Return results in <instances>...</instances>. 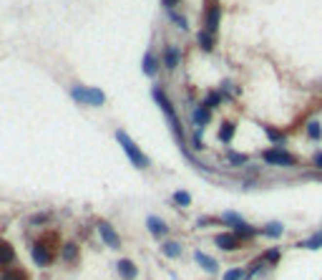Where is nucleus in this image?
Returning <instances> with one entry per match:
<instances>
[{"instance_id": "nucleus-1", "label": "nucleus", "mask_w": 322, "mask_h": 280, "mask_svg": "<svg viewBox=\"0 0 322 280\" xmlns=\"http://www.w3.org/2000/svg\"><path fill=\"white\" fill-rule=\"evenodd\" d=\"M116 141H119L121 146H124V152L128 154V159H131V164H134V167H149V159H146L143 154H141V149H139V146L134 144V141H131L128 139V134H126V131H116Z\"/></svg>"}, {"instance_id": "nucleus-2", "label": "nucleus", "mask_w": 322, "mask_h": 280, "mask_svg": "<svg viewBox=\"0 0 322 280\" xmlns=\"http://www.w3.org/2000/svg\"><path fill=\"white\" fill-rule=\"evenodd\" d=\"M71 96L76 101H83V104H91V106H101L106 101V94L101 91V88H86V86L71 88Z\"/></svg>"}, {"instance_id": "nucleus-3", "label": "nucleus", "mask_w": 322, "mask_h": 280, "mask_svg": "<svg viewBox=\"0 0 322 280\" xmlns=\"http://www.w3.org/2000/svg\"><path fill=\"white\" fill-rule=\"evenodd\" d=\"M154 101L164 109V114H166V119H169V124L174 126V131H177V137L181 139V129H179V124H177V114H174V106L169 104V99H166V94L161 91V88H154Z\"/></svg>"}, {"instance_id": "nucleus-4", "label": "nucleus", "mask_w": 322, "mask_h": 280, "mask_svg": "<svg viewBox=\"0 0 322 280\" xmlns=\"http://www.w3.org/2000/svg\"><path fill=\"white\" fill-rule=\"evenodd\" d=\"M262 159L269 161V164H280V167H292L297 161L292 154H287L282 149H267V152H262Z\"/></svg>"}, {"instance_id": "nucleus-5", "label": "nucleus", "mask_w": 322, "mask_h": 280, "mask_svg": "<svg viewBox=\"0 0 322 280\" xmlns=\"http://www.w3.org/2000/svg\"><path fill=\"white\" fill-rule=\"evenodd\" d=\"M33 260H36L38 265H48V262L53 260V247H51L48 242H38V245L33 247Z\"/></svg>"}, {"instance_id": "nucleus-6", "label": "nucleus", "mask_w": 322, "mask_h": 280, "mask_svg": "<svg viewBox=\"0 0 322 280\" xmlns=\"http://www.w3.org/2000/svg\"><path fill=\"white\" fill-rule=\"evenodd\" d=\"M98 232H101V238H104V242L108 245V247H119L121 245V240H119V235H116V230L108 225V222H98Z\"/></svg>"}, {"instance_id": "nucleus-7", "label": "nucleus", "mask_w": 322, "mask_h": 280, "mask_svg": "<svg viewBox=\"0 0 322 280\" xmlns=\"http://www.w3.org/2000/svg\"><path fill=\"white\" fill-rule=\"evenodd\" d=\"M216 245L222 247V250H237L239 247V240H237V235L224 232V235H216Z\"/></svg>"}, {"instance_id": "nucleus-8", "label": "nucleus", "mask_w": 322, "mask_h": 280, "mask_svg": "<svg viewBox=\"0 0 322 280\" xmlns=\"http://www.w3.org/2000/svg\"><path fill=\"white\" fill-rule=\"evenodd\" d=\"M194 258H197V262H199V265H201V268L207 270V273H216V260H212L209 255H204L201 250H197V253H194Z\"/></svg>"}, {"instance_id": "nucleus-9", "label": "nucleus", "mask_w": 322, "mask_h": 280, "mask_svg": "<svg viewBox=\"0 0 322 280\" xmlns=\"http://www.w3.org/2000/svg\"><path fill=\"white\" fill-rule=\"evenodd\" d=\"M146 227H149V230H151V235H156V238L166 235V222H161L159 217H149V220H146Z\"/></svg>"}, {"instance_id": "nucleus-10", "label": "nucleus", "mask_w": 322, "mask_h": 280, "mask_svg": "<svg viewBox=\"0 0 322 280\" xmlns=\"http://www.w3.org/2000/svg\"><path fill=\"white\" fill-rule=\"evenodd\" d=\"M119 273H121L126 280H134V278L139 275V273H136V265L131 262V260H121V262H119Z\"/></svg>"}, {"instance_id": "nucleus-11", "label": "nucleus", "mask_w": 322, "mask_h": 280, "mask_svg": "<svg viewBox=\"0 0 322 280\" xmlns=\"http://www.w3.org/2000/svg\"><path fill=\"white\" fill-rule=\"evenodd\" d=\"M13 258H16V250H13L8 242H0V265L13 262Z\"/></svg>"}, {"instance_id": "nucleus-12", "label": "nucleus", "mask_w": 322, "mask_h": 280, "mask_svg": "<svg viewBox=\"0 0 322 280\" xmlns=\"http://www.w3.org/2000/svg\"><path fill=\"white\" fill-rule=\"evenodd\" d=\"M219 16H222V10H219V8H212V10H209V16H207V31H209V33H214V31H216V25H219Z\"/></svg>"}, {"instance_id": "nucleus-13", "label": "nucleus", "mask_w": 322, "mask_h": 280, "mask_svg": "<svg viewBox=\"0 0 322 280\" xmlns=\"http://www.w3.org/2000/svg\"><path fill=\"white\" fill-rule=\"evenodd\" d=\"M199 46H201L204 51H212V48H214V38H212L209 31H201V33H199Z\"/></svg>"}, {"instance_id": "nucleus-14", "label": "nucleus", "mask_w": 322, "mask_h": 280, "mask_svg": "<svg viewBox=\"0 0 322 280\" xmlns=\"http://www.w3.org/2000/svg\"><path fill=\"white\" fill-rule=\"evenodd\" d=\"M232 137H234V124L227 121L222 129H219V141H224V144H227V141H232Z\"/></svg>"}, {"instance_id": "nucleus-15", "label": "nucleus", "mask_w": 322, "mask_h": 280, "mask_svg": "<svg viewBox=\"0 0 322 280\" xmlns=\"http://www.w3.org/2000/svg\"><path fill=\"white\" fill-rule=\"evenodd\" d=\"M143 73H149V76H154V73H156V58L151 53L143 56Z\"/></svg>"}, {"instance_id": "nucleus-16", "label": "nucleus", "mask_w": 322, "mask_h": 280, "mask_svg": "<svg viewBox=\"0 0 322 280\" xmlns=\"http://www.w3.org/2000/svg\"><path fill=\"white\" fill-rule=\"evenodd\" d=\"M164 255L179 258V255H181V245H179V242H166V245H164Z\"/></svg>"}, {"instance_id": "nucleus-17", "label": "nucleus", "mask_w": 322, "mask_h": 280, "mask_svg": "<svg viewBox=\"0 0 322 280\" xmlns=\"http://www.w3.org/2000/svg\"><path fill=\"white\" fill-rule=\"evenodd\" d=\"M307 134H310V139H320L322 137V126H320V121H310L307 124Z\"/></svg>"}, {"instance_id": "nucleus-18", "label": "nucleus", "mask_w": 322, "mask_h": 280, "mask_svg": "<svg viewBox=\"0 0 322 280\" xmlns=\"http://www.w3.org/2000/svg\"><path fill=\"white\" fill-rule=\"evenodd\" d=\"M282 232H285V227H282L280 222H269V225L265 227V235H269V238H280Z\"/></svg>"}, {"instance_id": "nucleus-19", "label": "nucleus", "mask_w": 322, "mask_h": 280, "mask_svg": "<svg viewBox=\"0 0 322 280\" xmlns=\"http://www.w3.org/2000/svg\"><path fill=\"white\" fill-rule=\"evenodd\" d=\"M194 121H197V124H201V126L207 124V121H209V109H207V106L197 109V111H194Z\"/></svg>"}, {"instance_id": "nucleus-20", "label": "nucleus", "mask_w": 322, "mask_h": 280, "mask_svg": "<svg viewBox=\"0 0 322 280\" xmlns=\"http://www.w3.org/2000/svg\"><path fill=\"white\" fill-rule=\"evenodd\" d=\"M300 247H307V250H317V247H322V232L315 235V238H310V240H304Z\"/></svg>"}, {"instance_id": "nucleus-21", "label": "nucleus", "mask_w": 322, "mask_h": 280, "mask_svg": "<svg viewBox=\"0 0 322 280\" xmlns=\"http://www.w3.org/2000/svg\"><path fill=\"white\" fill-rule=\"evenodd\" d=\"M177 63H179V51L177 48H169L166 51V66L169 68H177Z\"/></svg>"}, {"instance_id": "nucleus-22", "label": "nucleus", "mask_w": 322, "mask_h": 280, "mask_svg": "<svg viewBox=\"0 0 322 280\" xmlns=\"http://www.w3.org/2000/svg\"><path fill=\"white\" fill-rule=\"evenodd\" d=\"M0 280H28V275L23 270H8V273H3Z\"/></svg>"}, {"instance_id": "nucleus-23", "label": "nucleus", "mask_w": 322, "mask_h": 280, "mask_svg": "<svg viewBox=\"0 0 322 280\" xmlns=\"http://www.w3.org/2000/svg\"><path fill=\"white\" fill-rule=\"evenodd\" d=\"M76 253H78V250H76V245H73V242H68V245L63 247V258H66V260H76Z\"/></svg>"}, {"instance_id": "nucleus-24", "label": "nucleus", "mask_w": 322, "mask_h": 280, "mask_svg": "<svg viewBox=\"0 0 322 280\" xmlns=\"http://www.w3.org/2000/svg\"><path fill=\"white\" fill-rule=\"evenodd\" d=\"M174 200H177V204H181V207L192 204V197H189V192H177V195H174Z\"/></svg>"}, {"instance_id": "nucleus-25", "label": "nucleus", "mask_w": 322, "mask_h": 280, "mask_svg": "<svg viewBox=\"0 0 322 280\" xmlns=\"http://www.w3.org/2000/svg\"><path fill=\"white\" fill-rule=\"evenodd\" d=\"M229 161H232V164H244L247 157H244V154H239V152H229Z\"/></svg>"}, {"instance_id": "nucleus-26", "label": "nucleus", "mask_w": 322, "mask_h": 280, "mask_svg": "<svg viewBox=\"0 0 322 280\" xmlns=\"http://www.w3.org/2000/svg\"><path fill=\"white\" fill-rule=\"evenodd\" d=\"M242 275H244V273H242V270H239V268H237V270H229V273H227V275H224V280H239V278H242Z\"/></svg>"}, {"instance_id": "nucleus-27", "label": "nucleus", "mask_w": 322, "mask_h": 280, "mask_svg": "<svg viewBox=\"0 0 322 280\" xmlns=\"http://www.w3.org/2000/svg\"><path fill=\"white\" fill-rule=\"evenodd\" d=\"M267 137H269V141H282V134L274 129H267Z\"/></svg>"}, {"instance_id": "nucleus-28", "label": "nucleus", "mask_w": 322, "mask_h": 280, "mask_svg": "<svg viewBox=\"0 0 322 280\" xmlns=\"http://www.w3.org/2000/svg\"><path fill=\"white\" fill-rule=\"evenodd\" d=\"M219 99H222V96H219V94H212V96L207 99V109H212V106H216V104H219Z\"/></svg>"}, {"instance_id": "nucleus-29", "label": "nucleus", "mask_w": 322, "mask_h": 280, "mask_svg": "<svg viewBox=\"0 0 322 280\" xmlns=\"http://www.w3.org/2000/svg\"><path fill=\"white\" fill-rule=\"evenodd\" d=\"M277 258H280V250H269V253H267V260L269 262H274Z\"/></svg>"}, {"instance_id": "nucleus-30", "label": "nucleus", "mask_w": 322, "mask_h": 280, "mask_svg": "<svg viewBox=\"0 0 322 280\" xmlns=\"http://www.w3.org/2000/svg\"><path fill=\"white\" fill-rule=\"evenodd\" d=\"M171 18H174V20H177V23H179L181 28H186V20H184L181 16H177V13H171Z\"/></svg>"}, {"instance_id": "nucleus-31", "label": "nucleus", "mask_w": 322, "mask_h": 280, "mask_svg": "<svg viewBox=\"0 0 322 280\" xmlns=\"http://www.w3.org/2000/svg\"><path fill=\"white\" fill-rule=\"evenodd\" d=\"M161 3H164L166 8H174V5H177V3H179V0H161Z\"/></svg>"}, {"instance_id": "nucleus-32", "label": "nucleus", "mask_w": 322, "mask_h": 280, "mask_svg": "<svg viewBox=\"0 0 322 280\" xmlns=\"http://www.w3.org/2000/svg\"><path fill=\"white\" fill-rule=\"evenodd\" d=\"M315 164L322 169V152H317V157H315Z\"/></svg>"}]
</instances>
